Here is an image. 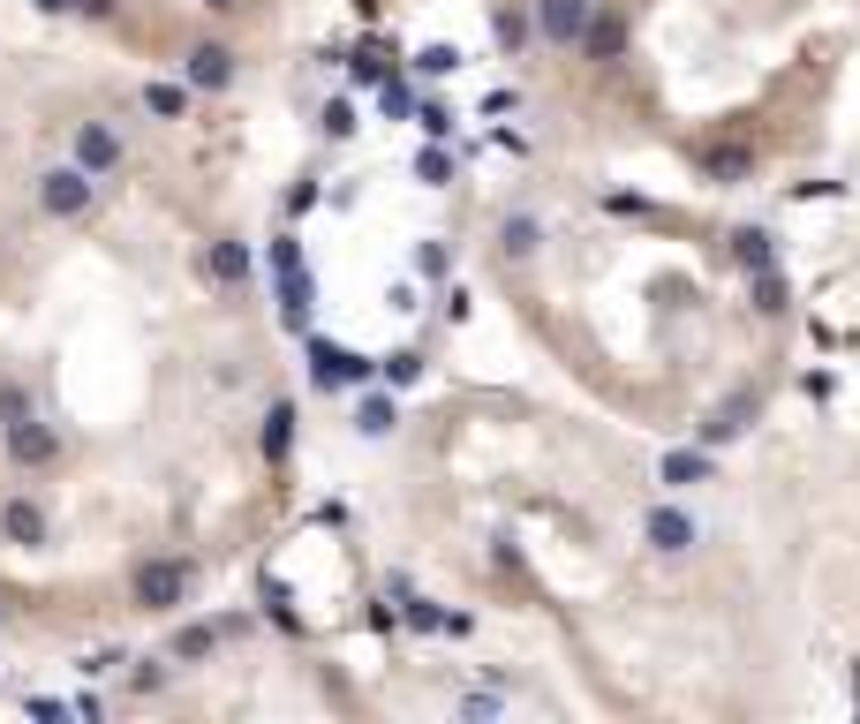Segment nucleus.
<instances>
[{
  "instance_id": "nucleus-31",
  "label": "nucleus",
  "mask_w": 860,
  "mask_h": 724,
  "mask_svg": "<svg viewBox=\"0 0 860 724\" xmlns=\"http://www.w3.org/2000/svg\"><path fill=\"white\" fill-rule=\"evenodd\" d=\"M416 272H423V280H445V250L423 242V250H416Z\"/></svg>"
},
{
  "instance_id": "nucleus-11",
  "label": "nucleus",
  "mask_w": 860,
  "mask_h": 724,
  "mask_svg": "<svg viewBox=\"0 0 860 724\" xmlns=\"http://www.w3.org/2000/svg\"><path fill=\"white\" fill-rule=\"evenodd\" d=\"M642 528H649V544H657V552H664V558L694 552V521H688V513H680V506H649V521H642Z\"/></svg>"
},
{
  "instance_id": "nucleus-15",
  "label": "nucleus",
  "mask_w": 860,
  "mask_h": 724,
  "mask_svg": "<svg viewBox=\"0 0 860 724\" xmlns=\"http://www.w3.org/2000/svg\"><path fill=\"white\" fill-rule=\"evenodd\" d=\"M732 256H740V272H770L777 264V234L770 227H740V234H732Z\"/></svg>"
},
{
  "instance_id": "nucleus-20",
  "label": "nucleus",
  "mask_w": 860,
  "mask_h": 724,
  "mask_svg": "<svg viewBox=\"0 0 860 724\" xmlns=\"http://www.w3.org/2000/svg\"><path fill=\"white\" fill-rule=\"evenodd\" d=\"M144 106H151L159 122H181V114H189V84H144Z\"/></svg>"
},
{
  "instance_id": "nucleus-16",
  "label": "nucleus",
  "mask_w": 860,
  "mask_h": 724,
  "mask_svg": "<svg viewBox=\"0 0 860 724\" xmlns=\"http://www.w3.org/2000/svg\"><path fill=\"white\" fill-rule=\"evenodd\" d=\"M747 302H755V309H763V317H785V309H793V287H785V272H747Z\"/></svg>"
},
{
  "instance_id": "nucleus-30",
  "label": "nucleus",
  "mask_w": 860,
  "mask_h": 724,
  "mask_svg": "<svg viewBox=\"0 0 860 724\" xmlns=\"http://www.w3.org/2000/svg\"><path fill=\"white\" fill-rule=\"evenodd\" d=\"M347 128H355V106L333 98V106H325V136H347Z\"/></svg>"
},
{
  "instance_id": "nucleus-3",
  "label": "nucleus",
  "mask_w": 860,
  "mask_h": 724,
  "mask_svg": "<svg viewBox=\"0 0 860 724\" xmlns=\"http://www.w3.org/2000/svg\"><path fill=\"white\" fill-rule=\"evenodd\" d=\"M272 272H280V317L302 333V325H310V272H302V250L287 234L272 242Z\"/></svg>"
},
{
  "instance_id": "nucleus-7",
  "label": "nucleus",
  "mask_w": 860,
  "mask_h": 724,
  "mask_svg": "<svg viewBox=\"0 0 860 724\" xmlns=\"http://www.w3.org/2000/svg\"><path fill=\"white\" fill-rule=\"evenodd\" d=\"M181 84L189 91H227L234 84V53H227V45H189V53H181Z\"/></svg>"
},
{
  "instance_id": "nucleus-27",
  "label": "nucleus",
  "mask_w": 860,
  "mask_h": 724,
  "mask_svg": "<svg viewBox=\"0 0 860 724\" xmlns=\"http://www.w3.org/2000/svg\"><path fill=\"white\" fill-rule=\"evenodd\" d=\"M416 128H423L430 144H445V136H453V114H445V106L430 98V106H416Z\"/></svg>"
},
{
  "instance_id": "nucleus-12",
  "label": "nucleus",
  "mask_w": 860,
  "mask_h": 724,
  "mask_svg": "<svg viewBox=\"0 0 860 724\" xmlns=\"http://www.w3.org/2000/svg\"><path fill=\"white\" fill-rule=\"evenodd\" d=\"M747 423H755V392H732L725 408H717V416L702 423V445H732V438H740Z\"/></svg>"
},
{
  "instance_id": "nucleus-5",
  "label": "nucleus",
  "mask_w": 860,
  "mask_h": 724,
  "mask_svg": "<svg viewBox=\"0 0 860 724\" xmlns=\"http://www.w3.org/2000/svg\"><path fill=\"white\" fill-rule=\"evenodd\" d=\"M0 430H8V461H15V469H45V461L61 453V430L39 423V416H15V423H0Z\"/></svg>"
},
{
  "instance_id": "nucleus-10",
  "label": "nucleus",
  "mask_w": 860,
  "mask_h": 724,
  "mask_svg": "<svg viewBox=\"0 0 860 724\" xmlns=\"http://www.w3.org/2000/svg\"><path fill=\"white\" fill-rule=\"evenodd\" d=\"M657 483H664V491H694V483H710V445H672V453L657 461Z\"/></svg>"
},
{
  "instance_id": "nucleus-33",
  "label": "nucleus",
  "mask_w": 860,
  "mask_h": 724,
  "mask_svg": "<svg viewBox=\"0 0 860 724\" xmlns=\"http://www.w3.org/2000/svg\"><path fill=\"white\" fill-rule=\"evenodd\" d=\"M39 8H45V15H69V8H76V0H39Z\"/></svg>"
},
{
  "instance_id": "nucleus-18",
  "label": "nucleus",
  "mask_w": 860,
  "mask_h": 724,
  "mask_svg": "<svg viewBox=\"0 0 860 724\" xmlns=\"http://www.w3.org/2000/svg\"><path fill=\"white\" fill-rule=\"evenodd\" d=\"M287 445H295V408L272 400V416H264V461H287Z\"/></svg>"
},
{
  "instance_id": "nucleus-26",
  "label": "nucleus",
  "mask_w": 860,
  "mask_h": 724,
  "mask_svg": "<svg viewBox=\"0 0 860 724\" xmlns=\"http://www.w3.org/2000/svg\"><path fill=\"white\" fill-rule=\"evenodd\" d=\"M416 69H423V76H453V69H461V45H423Z\"/></svg>"
},
{
  "instance_id": "nucleus-35",
  "label": "nucleus",
  "mask_w": 860,
  "mask_h": 724,
  "mask_svg": "<svg viewBox=\"0 0 860 724\" xmlns=\"http://www.w3.org/2000/svg\"><path fill=\"white\" fill-rule=\"evenodd\" d=\"M853 710H860V664H853Z\"/></svg>"
},
{
  "instance_id": "nucleus-19",
  "label": "nucleus",
  "mask_w": 860,
  "mask_h": 724,
  "mask_svg": "<svg viewBox=\"0 0 860 724\" xmlns=\"http://www.w3.org/2000/svg\"><path fill=\"white\" fill-rule=\"evenodd\" d=\"M491 39L506 45V53H521V45L536 39V23H528V15H521V8H499V15H491Z\"/></svg>"
},
{
  "instance_id": "nucleus-29",
  "label": "nucleus",
  "mask_w": 860,
  "mask_h": 724,
  "mask_svg": "<svg viewBox=\"0 0 860 724\" xmlns=\"http://www.w3.org/2000/svg\"><path fill=\"white\" fill-rule=\"evenodd\" d=\"M378 106H386V122H400V114H408V84H392V76H386V91H378Z\"/></svg>"
},
{
  "instance_id": "nucleus-14",
  "label": "nucleus",
  "mask_w": 860,
  "mask_h": 724,
  "mask_svg": "<svg viewBox=\"0 0 860 724\" xmlns=\"http://www.w3.org/2000/svg\"><path fill=\"white\" fill-rule=\"evenodd\" d=\"M0 536H8V544H45V513L31 506V499H8V506H0Z\"/></svg>"
},
{
  "instance_id": "nucleus-23",
  "label": "nucleus",
  "mask_w": 860,
  "mask_h": 724,
  "mask_svg": "<svg viewBox=\"0 0 860 724\" xmlns=\"http://www.w3.org/2000/svg\"><path fill=\"white\" fill-rule=\"evenodd\" d=\"M536 234H544V227H536L528 212H514L506 227H499V242H506V256H528V250H536Z\"/></svg>"
},
{
  "instance_id": "nucleus-17",
  "label": "nucleus",
  "mask_w": 860,
  "mask_h": 724,
  "mask_svg": "<svg viewBox=\"0 0 860 724\" xmlns=\"http://www.w3.org/2000/svg\"><path fill=\"white\" fill-rule=\"evenodd\" d=\"M619 45H627L619 15H589V31H581V53H589V61H619Z\"/></svg>"
},
{
  "instance_id": "nucleus-21",
  "label": "nucleus",
  "mask_w": 860,
  "mask_h": 724,
  "mask_svg": "<svg viewBox=\"0 0 860 724\" xmlns=\"http://www.w3.org/2000/svg\"><path fill=\"white\" fill-rule=\"evenodd\" d=\"M219 634H227V627H181V634H174V657H181V664H197V657H212V649H219Z\"/></svg>"
},
{
  "instance_id": "nucleus-13",
  "label": "nucleus",
  "mask_w": 860,
  "mask_h": 724,
  "mask_svg": "<svg viewBox=\"0 0 860 724\" xmlns=\"http://www.w3.org/2000/svg\"><path fill=\"white\" fill-rule=\"evenodd\" d=\"M204 280H212V287H242V280H250V250H242V242H212V250H204Z\"/></svg>"
},
{
  "instance_id": "nucleus-9",
  "label": "nucleus",
  "mask_w": 860,
  "mask_h": 724,
  "mask_svg": "<svg viewBox=\"0 0 860 724\" xmlns=\"http://www.w3.org/2000/svg\"><path fill=\"white\" fill-rule=\"evenodd\" d=\"M694 167L710 174V181H725V189H740V181H755V151H740V144H702Z\"/></svg>"
},
{
  "instance_id": "nucleus-8",
  "label": "nucleus",
  "mask_w": 860,
  "mask_h": 724,
  "mask_svg": "<svg viewBox=\"0 0 860 724\" xmlns=\"http://www.w3.org/2000/svg\"><path fill=\"white\" fill-rule=\"evenodd\" d=\"M76 167H84L91 181H98V174H114V167H122V136H114L106 122H84V128H76Z\"/></svg>"
},
{
  "instance_id": "nucleus-28",
  "label": "nucleus",
  "mask_w": 860,
  "mask_h": 724,
  "mask_svg": "<svg viewBox=\"0 0 860 724\" xmlns=\"http://www.w3.org/2000/svg\"><path fill=\"white\" fill-rule=\"evenodd\" d=\"M15 416H31V400H23V385H0V423H15Z\"/></svg>"
},
{
  "instance_id": "nucleus-22",
  "label": "nucleus",
  "mask_w": 860,
  "mask_h": 724,
  "mask_svg": "<svg viewBox=\"0 0 860 724\" xmlns=\"http://www.w3.org/2000/svg\"><path fill=\"white\" fill-rule=\"evenodd\" d=\"M392 423H400V408H392V400H363V408H355V430H363V438H386Z\"/></svg>"
},
{
  "instance_id": "nucleus-32",
  "label": "nucleus",
  "mask_w": 860,
  "mask_h": 724,
  "mask_svg": "<svg viewBox=\"0 0 860 724\" xmlns=\"http://www.w3.org/2000/svg\"><path fill=\"white\" fill-rule=\"evenodd\" d=\"M76 8H84V15H114V0H76Z\"/></svg>"
},
{
  "instance_id": "nucleus-34",
  "label": "nucleus",
  "mask_w": 860,
  "mask_h": 724,
  "mask_svg": "<svg viewBox=\"0 0 860 724\" xmlns=\"http://www.w3.org/2000/svg\"><path fill=\"white\" fill-rule=\"evenodd\" d=\"M204 8H212V15H227V8H242V0H204Z\"/></svg>"
},
{
  "instance_id": "nucleus-2",
  "label": "nucleus",
  "mask_w": 860,
  "mask_h": 724,
  "mask_svg": "<svg viewBox=\"0 0 860 724\" xmlns=\"http://www.w3.org/2000/svg\"><path fill=\"white\" fill-rule=\"evenodd\" d=\"M589 15H597L589 0H536V8H528L536 39H544V45H566V53L581 45V31H589Z\"/></svg>"
},
{
  "instance_id": "nucleus-1",
  "label": "nucleus",
  "mask_w": 860,
  "mask_h": 724,
  "mask_svg": "<svg viewBox=\"0 0 860 724\" xmlns=\"http://www.w3.org/2000/svg\"><path fill=\"white\" fill-rule=\"evenodd\" d=\"M189 589H197V566H189V558H144V566H136V604H144V611H181Z\"/></svg>"
},
{
  "instance_id": "nucleus-4",
  "label": "nucleus",
  "mask_w": 860,
  "mask_h": 724,
  "mask_svg": "<svg viewBox=\"0 0 860 724\" xmlns=\"http://www.w3.org/2000/svg\"><path fill=\"white\" fill-rule=\"evenodd\" d=\"M310 378H317V392H347V385L370 378V363L340 340H310Z\"/></svg>"
},
{
  "instance_id": "nucleus-25",
  "label": "nucleus",
  "mask_w": 860,
  "mask_h": 724,
  "mask_svg": "<svg viewBox=\"0 0 860 724\" xmlns=\"http://www.w3.org/2000/svg\"><path fill=\"white\" fill-rule=\"evenodd\" d=\"M416 181H423V189H445V181H453V159H445V151L430 144L423 159H416Z\"/></svg>"
},
{
  "instance_id": "nucleus-6",
  "label": "nucleus",
  "mask_w": 860,
  "mask_h": 724,
  "mask_svg": "<svg viewBox=\"0 0 860 724\" xmlns=\"http://www.w3.org/2000/svg\"><path fill=\"white\" fill-rule=\"evenodd\" d=\"M39 204H45L53 219H76V212H91V174H84V167H53V174L39 181Z\"/></svg>"
},
{
  "instance_id": "nucleus-24",
  "label": "nucleus",
  "mask_w": 860,
  "mask_h": 724,
  "mask_svg": "<svg viewBox=\"0 0 860 724\" xmlns=\"http://www.w3.org/2000/svg\"><path fill=\"white\" fill-rule=\"evenodd\" d=\"M370 370H378L386 385H416L423 378V355H386V363H370Z\"/></svg>"
}]
</instances>
